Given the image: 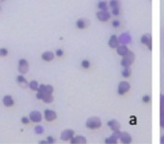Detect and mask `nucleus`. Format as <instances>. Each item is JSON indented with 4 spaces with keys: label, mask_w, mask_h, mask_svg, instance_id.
<instances>
[{
    "label": "nucleus",
    "mask_w": 164,
    "mask_h": 144,
    "mask_svg": "<svg viewBox=\"0 0 164 144\" xmlns=\"http://www.w3.org/2000/svg\"><path fill=\"white\" fill-rule=\"evenodd\" d=\"M85 126L88 129L95 130V129H98L102 126V122H101V119L98 117H89L88 120H86Z\"/></svg>",
    "instance_id": "f257e3e1"
},
{
    "label": "nucleus",
    "mask_w": 164,
    "mask_h": 144,
    "mask_svg": "<svg viewBox=\"0 0 164 144\" xmlns=\"http://www.w3.org/2000/svg\"><path fill=\"white\" fill-rule=\"evenodd\" d=\"M134 61V54L133 52H128L126 55L123 56V59L121 60V65L124 68H129Z\"/></svg>",
    "instance_id": "f03ea898"
},
{
    "label": "nucleus",
    "mask_w": 164,
    "mask_h": 144,
    "mask_svg": "<svg viewBox=\"0 0 164 144\" xmlns=\"http://www.w3.org/2000/svg\"><path fill=\"white\" fill-rule=\"evenodd\" d=\"M28 70H29L28 61L24 58L19 59V61H18V72L21 75H25V74H27Z\"/></svg>",
    "instance_id": "7ed1b4c3"
},
{
    "label": "nucleus",
    "mask_w": 164,
    "mask_h": 144,
    "mask_svg": "<svg viewBox=\"0 0 164 144\" xmlns=\"http://www.w3.org/2000/svg\"><path fill=\"white\" fill-rule=\"evenodd\" d=\"M130 88H131V85H130L129 82H127V81H122V82H120L118 85V94L120 95H123L127 92H129Z\"/></svg>",
    "instance_id": "20e7f679"
},
{
    "label": "nucleus",
    "mask_w": 164,
    "mask_h": 144,
    "mask_svg": "<svg viewBox=\"0 0 164 144\" xmlns=\"http://www.w3.org/2000/svg\"><path fill=\"white\" fill-rule=\"evenodd\" d=\"M96 17L101 22H106L110 19V14L108 11H100L96 13Z\"/></svg>",
    "instance_id": "39448f33"
},
{
    "label": "nucleus",
    "mask_w": 164,
    "mask_h": 144,
    "mask_svg": "<svg viewBox=\"0 0 164 144\" xmlns=\"http://www.w3.org/2000/svg\"><path fill=\"white\" fill-rule=\"evenodd\" d=\"M37 92H40L43 95L45 94H53L54 92V88H53L52 85H40L38 86V89H37Z\"/></svg>",
    "instance_id": "423d86ee"
},
{
    "label": "nucleus",
    "mask_w": 164,
    "mask_h": 144,
    "mask_svg": "<svg viewBox=\"0 0 164 144\" xmlns=\"http://www.w3.org/2000/svg\"><path fill=\"white\" fill-rule=\"evenodd\" d=\"M44 118H45L46 121L51 122V121L55 120V119L57 118V114L53 111V110L47 109L44 111Z\"/></svg>",
    "instance_id": "0eeeda50"
},
{
    "label": "nucleus",
    "mask_w": 164,
    "mask_h": 144,
    "mask_svg": "<svg viewBox=\"0 0 164 144\" xmlns=\"http://www.w3.org/2000/svg\"><path fill=\"white\" fill-rule=\"evenodd\" d=\"M29 118H30V120L32 122H35V123H37V122H40L41 119H42V116L40 112L37 111H33L30 113V116H29Z\"/></svg>",
    "instance_id": "6e6552de"
},
{
    "label": "nucleus",
    "mask_w": 164,
    "mask_h": 144,
    "mask_svg": "<svg viewBox=\"0 0 164 144\" xmlns=\"http://www.w3.org/2000/svg\"><path fill=\"white\" fill-rule=\"evenodd\" d=\"M74 131L73 130H64L61 134V140H64V141H67V140H70L72 137H74Z\"/></svg>",
    "instance_id": "1a4fd4ad"
},
{
    "label": "nucleus",
    "mask_w": 164,
    "mask_h": 144,
    "mask_svg": "<svg viewBox=\"0 0 164 144\" xmlns=\"http://www.w3.org/2000/svg\"><path fill=\"white\" fill-rule=\"evenodd\" d=\"M120 133L119 131H114L113 133V135L112 136H110L108 138H106V143H117V140L120 137Z\"/></svg>",
    "instance_id": "9d476101"
},
{
    "label": "nucleus",
    "mask_w": 164,
    "mask_h": 144,
    "mask_svg": "<svg viewBox=\"0 0 164 144\" xmlns=\"http://www.w3.org/2000/svg\"><path fill=\"white\" fill-rule=\"evenodd\" d=\"M141 42L149 48V50H152V36L150 35H144L141 37Z\"/></svg>",
    "instance_id": "9b49d317"
},
{
    "label": "nucleus",
    "mask_w": 164,
    "mask_h": 144,
    "mask_svg": "<svg viewBox=\"0 0 164 144\" xmlns=\"http://www.w3.org/2000/svg\"><path fill=\"white\" fill-rule=\"evenodd\" d=\"M119 39L116 35H112L109 40V46L110 48H112V49H115V48L118 47V44H119Z\"/></svg>",
    "instance_id": "f8f14e48"
},
{
    "label": "nucleus",
    "mask_w": 164,
    "mask_h": 144,
    "mask_svg": "<svg viewBox=\"0 0 164 144\" xmlns=\"http://www.w3.org/2000/svg\"><path fill=\"white\" fill-rule=\"evenodd\" d=\"M160 125L164 128V95L160 98Z\"/></svg>",
    "instance_id": "ddd939ff"
},
{
    "label": "nucleus",
    "mask_w": 164,
    "mask_h": 144,
    "mask_svg": "<svg viewBox=\"0 0 164 144\" xmlns=\"http://www.w3.org/2000/svg\"><path fill=\"white\" fill-rule=\"evenodd\" d=\"M70 140H71L70 143H72V144H85L86 143L85 137H82V136H78V137H72Z\"/></svg>",
    "instance_id": "4468645a"
},
{
    "label": "nucleus",
    "mask_w": 164,
    "mask_h": 144,
    "mask_svg": "<svg viewBox=\"0 0 164 144\" xmlns=\"http://www.w3.org/2000/svg\"><path fill=\"white\" fill-rule=\"evenodd\" d=\"M108 126H109V128L112 129V130L114 132V131H119L120 129V123L115 120V119H112V120H109L108 122Z\"/></svg>",
    "instance_id": "2eb2a0df"
},
{
    "label": "nucleus",
    "mask_w": 164,
    "mask_h": 144,
    "mask_svg": "<svg viewBox=\"0 0 164 144\" xmlns=\"http://www.w3.org/2000/svg\"><path fill=\"white\" fill-rule=\"evenodd\" d=\"M119 138H120V140L122 141V143H131L132 142V137L126 132L120 134Z\"/></svg>",
    "instance_id": "dca6fc26"
},
{
    "label": "nucleus",
    "mask_w": 164,
    "mask_h": 144,
    "mask_svg": "<svg viewBox=\"0 0 164 144\" xmlns=\"http://www.w3.org/2000/svg\"><path fill=\"white\" fill-rule=\"evenodd\" d=\"M14 101H13V97H11V95H5V97H3V104H4V106H6V107H12L13 105Z\"/></svg>",
    "instance_id": "f3484780"
},
{
    "label": "nucleus",
    "mask_w": 164,
    "mask_h": 144,
    "mask_svg": "<svg viewBox=\"0 0 164 144\" xmlns=\"http://www.w3.org/2000/svg\"><path fill=\"white\" fill-rule=\"evenodd\" d=\"M54 57H55V55L53 54L52 52H49V51L43 52L42 55H41V58L44 61H47V62L52 61L53 59H54Z\"/></svg>",
    "instance_id": "a211bd4d"
},
{
    "label": "nucleus",
    "mask_w": 164,
    "mask_h": 144,
    "mask_svg": "<svg viewBox=\"0 0 164 144\" xmlns=\"http://www.w3.org/2000/svg\"><path fill=\"white\" fill-rule=\"evenodd\" d=\"M16 81H17V83L19 84V86H20V87H22V88H26L27 86H28L27 80H26V78H24L22 75L17 76V78H16Z\"/></svg>",
    "instance_id": "6ab92c4d"
},
{
    "label": "nucleus",
    "mask_w": 164,
    "mask_h": 144,
    "mask_svg": "<svg viewBox=\"0 0 164 144\" xmlns=\"http://www.w3.org/2000/svg\"><path fill=\"white\" fill-rule=\"evenodd\" d=\"M119 42L123 43V44H127V43H130L131 42V36H130L129 33H123V35L120 36L119 38Z\"/></svg>",
    "instance_id": "aec40b11"
},
{
    "label": "nucleus",
    "mask_w": 164,
    "mask_h": 144,
    "mask_svg": "<svg viewBox=\"0 0 164 144\" xmlns=\"http://www.w3.org/2000/svg\"><path fill=\"white\" fill-rule=\"evenodd\" d=\"M129 52L128 50V48L125 46V45H122V46H119L117 47V54L119 55H121V56H124L125 55L127 54V52Z\"/></svg>",
    "instance_id": "412c9836"
},
{
    "label": "nucleus",
    "mask_w": 164,
    "mask_h": 144,
    "mask_svg": "<svg viewBox=\"0 0 164 144\" xmlns=\"http://www.w3.org/2000/svg\"><path fill=\"white\" fill-rule=\"evenodd\" d=\"M43 100V102L44 103H52L53 102V100H54V97H53V95L52 94H45L44 95H43V97L42 99Z\"/></svg>",
    "instance_id": "4be33fe9"
},
{
    "label": "nucleus",
    "mask_w": 164,
    "mask_h": 144,
    "mask_svg": "<svg viewBox=\"0 0 164 144\" xmlns=\"http://www.w3.org/2000/svg\"><path fill=\"white\" fill-rule=\"evenodd\" d=\"M76 26H77V28H78V29H81V30H82V29L86 28V23L85 21V19L84 18L78 19L77 22H76Z\"/></svg>",
    "instance_id": "5701e85b"
},
{
    "label": "nucleus",
    "mask_w": 164,
    "mask_h": 144,
    "mask_svg": "<svg viewBox=\"0 0 164 144\" xmlns=\"http://www.w3.org/2000/svg\"><path fill=\"white\" fill-rule=\"evenodd\" d=\"M98 8L101 11H108V3L106 1H100L98 3Z\"/></svg>",
    "instance_id": "b1692460"
},
{
    "label": "nucleus",
    "mask_w": 164,
    "mask_h": 144,
    "mask_svg": "<svg viewBox=\"0 0 164 144\" xmlns=\"http://www.w3.org/2000/svg\"><path fill=\"white\" fill-rule=\"evenodd\" d=\"M29 87H30V89L32 91H37L38 89V83H37V81L36 80H32L30 84H29Z\"/></svg>",
    "instance_id": "393cba45"
},
{
    "label": "nucleus",
    "mask_w": 164,
    "mask_h": 144,
    "mask_svg": "<svg viewBox=\"0 0 164 144\" xmlns=\"http://www.w3.org/2000/svg\"><path fill=\"white\" fill-rule=\"evenodd\" d=\"M120 3L119 0H110L109 1V7L112 9H115V8H119Z\"/></svg>",
    "instance_id": "a878e982"
},
{
    "label": "nucleus",
    "mask_w": 164,
    "mask_h": 144,
    "mask_svg": "<svg viewBox=\"0 0 164 144\" xmlns=\"http://www.w3.org/2000/svg\"><path fill=\"white\" fill-rule=\"evenodd\" d=\"M131 70H130V67L129 68H125V70L123 71V73H122V75L124 76V78H130V75H131Z\"/></svg>",
    "instance_id": "bb28decb"
},
{
    "label": "nucleus",
    "mask_w": 164,
    "mask_h": 144,
    "mask_svg": "<svg viewBox=\"0 0 164 144\" xmlns=\"http://www.w3.org/2000/svg\"><path fill=\"white\" fill-rule=\"evenodd\" d=\"M43 132H44V129L42 128V126H40V125L36 126V128H35V133L36 134H37V135H40V134H42Z\"/></svg>",
    "instance_id": "cd10ccee"
},
{
    "label": "nucleus",
    "mask_w": 164,
    "mask_h": 144,
    "mask_svg": "<svg viewBox=\"0 0 164 144\" xmlns=\"http://www.w3.org/2000/svg\"><path fill=\"white\" fill-rule=\"evenodd\" d=\"M89 66H90V63H89L88 60L85 59V60L82 61V67H83V68L88 69V68H89Z\"/></svg>",
    "instance_id": "c85d7f7f"
},
{
    "label": "nucleus",
    "mask_w": 164,
    "mask_h": 144,
    "mask_svg": "<svg viewBox=\"0 0 164 144\" xmlns=\"http://www.w3.org/2000/svg\"><path fill=\"white\" fill-rule=\"evenodd\" d=\"M8 55V50L6 48H0V56H6Z\"/></svg>",
    "instance_id": "c756f323"
},
{
    "label": "nucleus",
    "mask_w": 164,
    "mask_h": 144,
    "mask_svg": "<svg viewBox=\"0 0 164 144\" xmlns=\"http://www.w3.org/2000/svg\"><path fill=\"white\" fill-rule=\"evenodd\" d=\"M56 55H57L58 57L62 56V55H64V51H62L61 49H58L57 52H56Z\"/></svg>",
    "instance_id": "7c9ffc66"
},
{
    "label": "nucleus",
    "mask_w": 164,
    "mask_h": 144,
    "mask_svg": "<svg viewBox=\"0 0 164 144\" xmlns=\"http://www.w3.org/2000/svg\"><path fill=\"white\" fill-rule=\"evenodd\" d=\"M21 122H22L23 124H29V122H30V118H28V117H23L21 118Z\"/></svg>",
    "instance_id": "2f4dec72"
},
{
    "label": "nucleus",
    "mask_w": 164,
    "mask_h": 144,
    "mask_svg": "<svg viewBox=\"0 0 164 144\" xmlns=\"http://www.w3.org/2000/svg\"><path fill=\"white\" fill-rule=\"evenodd\" d=\"M119 13H120V9L119 8L112 9V14L113 16H119Z\"/></svg>",
    "instance_id": "473e14b6"
},
{
    "label": "nucleus",
    "mask_w": 164,
    "mask_h": 144,
    "mask_svg": "<svg viewBox=\"0 0 164 144\" xmlns=\"http://www.w3.org/2000/svg\"><path fill=\"white\" fill-rule=\"evenodd\" d=\"M150 100H151V97H149V95H144L143 97V102L144 103H148Z\"/></svg>",
    "instance_id": "72a5a7b5"
},
{
    "label": "nucleus",
    "mask_w": 164,
    "mask_h": 144,
    "mask_svg": "<svg viewBox=\"0 0 164 144\" xmlns=\"http://www.w3.org/2000/svg\"><path fill=\"white\" fill-rule=\"evenodd\" d=\"M112 26H113L114 28H118V27L120 26V22H119L118 20H114V21L112 22Z\"/></svg>",
    "instance_id": "f704fd0d"
},
{
    "label": "nucleus",
    "mask_w": 164,
    "mask_h": 144,
    "mask_svg": "<svg viewBox=\"0 0 164 144\" xmlns=\"http://www.w3.org/2000/svg\"><path fill=\"white\" fill-rule=\"evenodd\" d=\"M47 142L48 143H54L55 142V140L52 137H47Z\"/></svg>",
    "instance_id": "c9c22d12"
},
{
    "label": "nucleus",
    "mask_w": 164,
    "mask_h": 144,
    "mask_svg": "<svg viewBox=\"0 0 164 144\" xmlns=\"http://www.w3.org/2000/svg\"><path fill=\"white\" fill-rule=\"evenodd\" d=\"M132 118H133V120L130 121V123H131V124H136V118L134 117H133Z\"/></svg>",
    "instance_id": "e433bc0d"
},
{
    "label": "nucleus",
    "mask_w": 164,
    "mask_h": 144,
    "mask_svg": "<svg viewBox=\"0 0 164 144\" xmlns=\"http://www.w3.org/2000/svg\"><path fill=\"white\" fill-rule=\"evenodd\" d=\"M40 143H48L47 141H44V140H41V141H40Z\"/></svg>",
    "instance_id": "4c0bfd02"
},
{
    "label": "nucleus",
    "mask_w": 164,
    "mask_h": 144,
    "mask_svg": "<svg viewBox=\"0 0 164 144\" xmlns=\"http://www.w3.org/2000/svg\"><path fill=\"white\" fill-rule=\"evenodd\" d=\"M161 143H164V137H161Z\"/></svg>",
    "instance_id": "58836bf2"
},
{
    "label": "nucleus",
    "mask_w": 164,
    "mask_h": 144,
    "mask_svg": "<svg viewBox=\"0 0 164 144\" xmlns=\"http://www.w3.org/2000/svg\"><path fill=\"white\" fill-rule=\"evenodd\" d=\"M0 11H1V7H0Z\"/></svg>",
    "instance_id": "ea45409f"
},
{
    "label": "nucleus",
    "mask_w": 164,
    "mask_h": 144,
    "mask_svg": "<svg viewBox=\"0 0 164 144\" xmlns=\"http://www.w3.org/2000/svg\"><path fill=\"white\" fill-rule=\"evenodd\" d=\"M2 1H4V0H2Z\"/></svg>",
    "instance_id": "a19ab883"
}]
</instances>
